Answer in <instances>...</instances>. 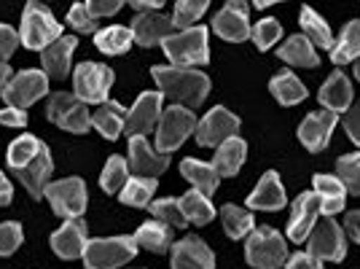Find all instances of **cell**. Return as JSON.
Instances as JSON below:
<instances>
[{
  "mask_svg": "<svg viewBox=\"0 0 360 269\" xmlns=\"http://www.w3.org/2000/svg\"><path fill=\"white\" fill-rule=\"evenodd\" d=\"M19 46V32L8 25H0V60H8Z\"/></svg>",
  "mask_w": 360,
  "mask_h": 269,
  "instance_id": "cell-46",
  "label": "cell"
},
{
  "mask_svg": "<svg viewBox=\"0 0 360 269\" xmlns=\"http://www.w3.org/2000/svg\"><path fill=\"white\" fill-rule=\"evenodd\" d=\"M237 132H240V119H237L231 111H226L224 105H218V108H212L210 113L196 124L194 134L199 146H205V149H218L221 143L237 137Z\"/></svg>",
  "mask_w": 360,
  "mask_h": 269,
  "instance_id": "cell-11",
  "label": "cell"
},
{
  "mask_svg": "<svg viewBox=\"0 0 360 269\" xmlns=\"http://www.w3.org/2000/svg\"><path fill=\"white\" fill-rule=\"evenodd\" d=\"M153 81L159 84V92L175 100L178 105H202V100L210 94V78L194 68H153Z\"/></svg>",
  "mask_w": 360,
  "mask_h": 269,
  "instance_id": "cell-1",
  "label": "cell"
},
{
  "mask_svg": "<svg viewBox=\"0 0 360 269\" xmlns=\"http://www.w3.org/2000/svg\"><path fill=\"white\" fill-rule=\"evenodd\" d=\"M11 78H14V75H11V68H8L6 62H0V97H3V92H6Z\"/></svg>",
  "mask_w": 360,
  "mask_h": 269,
  "instance_id": "cell-54",
  "label": "cell"
},
{
  "mask_svg": "<svg viewBox=\"0 0 360 269\" xmlns=\"http://www.w3.org/2000/svg\"><path fill=\"white\" fill-rule=\"evenodd\" d=\"M269 89L283 105H296L307 97V87L301 84V78L293 73H288V70H283V73H277L271 78Z\"/></svg>",
  "mask_w": 360,
  "mask_h": 269,
  "instance_id": "cell-33",
  "label": "cell"
},
{
  "mask_svg": "<svg viewBox=\"0 0 360 269\" xmlns=\"http://www.w3.org/2000/svg\"><path fill=\"white\" fill-rule=\"evenodd\" d=\"M248 208L250 210H283L285 208V192L277 173H266L258 180L250 196H248Z\"/></svg>",
  "mask_w": 360,
  "mask_h": 269,
  "instance_id": "cell-24",
  "label": "cell"
},
{
  "mask_svg": "<svg viewBox=\"0 0 360 269\" xmlns=\"http://www.w3.org/2000/svg\"><path fill=\"white\" fill-rule=\"evenodd\" d=\"M339 180L345 183L347 194H360V151L358 154H347L336 162Z\"/></svg>",
  "mask_w": 360,
  "mask_h": 269,
  "instance_id": "cell-42",
  "label": "cell"
},
{
  "mask_svg": "<svg viewBox=\"0 0 360 269\" xmlns=\"http://www.w3.org/2000/svg\"><path fill=\"white\" fill-rule=\"evenodd\" d=\"M245 154H248L245 140H242V137H231V140H226V143H221V146L215 149V156H212L210 165L218 170V175L231 178V175L240 173L242 162H245Z\"/></svg>",
  "mask_w": 360,
  "mask_h": 269,
  "instance_id": "cell-26",
  "label": "cell"
},
{
  "mask_svg": "<svg viewBox=\"0 0 360 269\" xmlns=\"http://www.w3.org/2000/svg\"><path fill=\"white\" fill-rule=\"evenodd\" d=\"M44 196L51 202V210L65 221H75L86 210V186L81 178H62L46 186Z\"/></svg>",
  "mask_w": 360,
  "mask_h": 269,
  "instance_id": "cell-9",
  "label": "cell"
},
{
  "mask_svg": "<svg viewBox=\"0 0 360 269\" xmlns=\"http://www.w3.org/2000/svg\"><path fill=\"white\" fill-rule=\"evenodd\" d=\"M140 248H146L150 254H165L167 248L172 245V234H169V226H165L162 221H146V224L137 229L132 234Z\"/></svg>",
  "mask_w": 360,
  "mask_h": 269,
  "instance_id": "cell-31",
  "label": "cell"
},
{
  "mask_svg": "<svg viewBox=\"0 0 360 269\" xmlns=\"http://www.w3.org/2000/svg\"><path fill=\"white\" fill-rule=\"evenodd\" d=\"M78 41L73 35H62L60 41L44 49L41 51V65H44V73L51 75V78H65L70 73V60H73V51Z\"/></svg>",
  "mask_w": 360,
  "mask_h": 269,
  "instance_id": "cell-22",
  "label": "cell"
},
{
  "mask_svg": "<svg viewBox=\"0 0 360 269\" xmlns=\"http://www.w3.org/2000/svg\"><path fill=\"white\" fill-rule=\"evenodd\" d=\"M153 192H156V180L150 178H129L127 180V186L121 189L119 199L124 205H132V208H146L150 205V199H153Z\"/></svg>",
  "mask_w": 360,
  "mask_h": 269,
  "instance_id": "cell-38",
  "label": "cell"
},
{
  "mask_svg": "<svg viewBox=\"0 0 360 269\" xmlns=\"http://www.w3.org/2000/svg\"><path fill=\"white\" fill-rule=\"evenodd\" d=\"M345 130H347V134H349V140L360 149V103L352 105L345 113Z\"/></svg>",
  "mask_w": 360,
  "mask_h": 269,
  "instance_id": "cell-48",
  "label": "cell"
},
{
  "mask_svg": "<svg viewBox=\"0 0 360 269\" xmlns=\"http://www.w3.org/2000/svg\"><path fill=\"white\" fill-rule=\"evenodd\" d=\"M127 162H129V170H135L137 178L156 180L169 167V156L150 149L146 137H129V159Z\"/></svg>",
  "mask_w": 360,
  "mask_h": 269,
  "instance_id": "cell-16",
  "label": "cell"
},
{
  "mask_svg": "<svg viewBox=\"0 0 360 269\" xmlns=\"http://www.w3.org/2000/svg\"><path fill=\"white\" fill-rule=\"evenodd\" d=\"M355 75H358V81H360V60L355 62Z\"/></svg>",
  "mask_w": 360,
  "mask_h": 269,
  "instance_id": "cell-55",
  "label": "cell"
},
{
  "mask_svg": "<svg viewBox=\"0 0 360 269\" xmlns=\"http://www.w3.org/2000/svg\"><path fill=\"white\" fill-rule=\"evenodd\" d=\"M46 94H49V75L44 70H22L8 81V87L3 92V100L11 108L25 111L27 105L38 103Z\"/></svg>",
  "mask_w": 360,
  "mask_h": 269,
  "instance_id": "cell-12",
  "label": "cell"
},
{
  "mask_svg": "<svg viewBox=\"0 0 360 269\" xmlns=\"http://www.w3.org/2000/svg\"><path fill=\"white\" fill-rule=\"evenodd\" d=\"M135 14H148V11H162V0H153V3H146V0H135L129 3Z\"/></svg>",
  "mask_w": 360,
  "mask_h": 269,
  "instance_id": "cell-52",
  "label": "cell"
},
{
  "mask_svg": "<svg viewBox=\"0 0 360 269\" xmlns=\"http://www.w3.org/2000/svg\"><path fill=\"white\" fill-rule=\"evenodd\" d=\"M336 113H330V111H317V113H309L307 119L301 121L299 127V140L307 146V149L317 154V151H323L328 146L330 134L336 130Z\"/></svg>",
  "mask_w": 360,
  "mask_h": 269,
  "instance_id": "cell-19",
  "label": "cell"
},
{
  "mask_svg": "<svg viewBox=\"0 0 360 269\" xmlns=\"http://www.w3.org/2000/svg\"><path fill=\"white\" fill-rule=\"evenodd\" d=\"M330 60L336 62V65H347V62L360 60V22L358 19H352L345 30H342L339 41H333Z\"/></svg>",
  "mask_w": 360,
  "mask_h": 269,
  "instance_id": "cell-30",
  "label": "cell"
},
{
  "mask_svg": "<svg viewBox=\"0 0 360 269\" xmlns=\"http://www.w3.org/2000/svg\"><path fill=\"white\" fill-rule=\"evenodd\" d=\"M11 196H14V189H11L8 178L0 173V208H3V205H8V202H11Z\"/></svg>",
  "mask_w": 360,
  "mask_h": 269,
  "instance_id": "cell-53",
  "label": "cell"
},
{
  "mask_svg": "<svg viewBox=\"0 0 360 269\" xmlns=\"http://www.w3.org/2000/svg\"><path fill=\"white\" fill-rule=\"evenodd\" d=\"M46 116L54 121L57 127L68 130V132H75V134L89 132V127H91L89 108L81 103L75 94H70V92H54V94H49Z\"/></svg>",
  "mask_w": 360,
  "mask_h": 269,
  "instance_id": "cell-8",
  "label": "cell"
},
{
  "mask_svg": "<svg viewBox=\"0 0 360 269\" xmlns=\"http://www.w3.org/2000/svg\"><path fill=\"white\" fill-rule=\"evenodd\" d=\"M62 38V25L41 3H27L19 27V44L32 51H44Z\"/></svg>",
  "mask_w": 360,
  "mask_h": 269,
  "instance_id": "cell-2",
  "label": "cell"
},
{
  "mask_svg": "<svg viewBox=\"0 0 360 269\" xmlns=\"http://www.w3.org/2000/svg\"><path fill=\"white\" fill-rule=\"evenodd\" d=\"M124 121H127V111L119 103H113V100L103 103L91 116V124L97 127V132L108 137V140H116L124 132Z\"/></svg>",
  "mask_w": 360,
  "mask_h": 269,
  "instance_id": "cell-28",
  "label": "cell"
},
{
  "mask_svg": "<svg viewBox=\"0 0 360 269\" xmlns=\"http://www.w3.org/2000/svg\"><path fill=\"white\" fill-rule=\"evenodd\" d=\"M86 224L81 218L75 221H65V224L51 234V251L60 256V258H84V251H86Z\"/></svg>",
  "mask_w": 360,
  "mask_h": 269,
  "instance_id": "cell-18",
  "label": "cell"
},
{
  "mask_svg": "<svg viewBox=\"0 0 360 269\" xmlns=\"http://www.w3.org/2000/svg\"><path fill=\"white\" fill-rule=\"evenodd\" d=\"M207 6H210L207 0H180V3H175V14H172L175 32L196 27V22L207 11Z\"/></svg>",
  "mask_w": 360,
  "mask_h": 269,
  "instance_id": "cell-40",
  "label": "cell"
},
{
  "mask_svg": "<svg viewBox=\"0 0 360 269\" xmlns=\"http://www.w3.org/2000/svg\"><path fill=\"white\" fill-rule=\"evenodd\" d=\"M167 60L175 62V68H196L210 60V46H207V30L191 27V30L172 32L165 44Z\"/></svg>",
  "mask_w": 360,
  "mask_h": 269,
  "instance_id": "cell-3",
  "label": "cell"
},
{
  "mask_svg": "<svg viewBox=\"0 0 360 269\" xmlns=\"http://www.w3.org/2000/svg\"><path fill=\"white\" fill-rule=\"evenodd\" d=\"M345 229H347V234H349V237L360 245V210L347 213V215H345Z\"/></svg>",
  "mask_w": 360,
  "mask_h": 269,
  "instance_id": "cell-51",
  "label": "cell"
},
{
  "mask_svg": "<svg viewBox=\"0 0 360 269\" xmlns=\"http://www.w3.org/2000/svg\"><path fill=\"white\" fill-rule=\"evenodd\" d=\"M178 202H180V210H183V215H186V221H188V224L205 226L215 218V208H212L210 196L199 194L196 189L194 192H186Z\"/></svg>",
  "mask_w": 360,
  "mask_h": 269,
  "instance_id": "cell-32",
  "label": "cell"
},
{
  "mask_svg": "<svg viewBox=\"0 0 360 269\" xmlns=\"http://www.w3.org/2000/svg\"><path fill=\"white\" fill-rule=\"evenodd\" d=\"M245 256L248 264L253 269H277L288 261V245L283 234L271 226H261L250 232V237L245 242Z\"/></svg>",
  "mask_w": 360,
  "mask_h": 269,
  "instance_id": "cell-4",
  "label": "cell"
},
{
  "mask_svg": "<svg viewBox=\"0 0 360 269\" xmlns=\"http://www.w3.org/2000/svg\"><path fill=\"white\" fill-rule=\"evenodd\" d=\"M212 30L218 32L229 44H240L250 38V19H248V3H226L224 11H218L212 19Z\"/></svg>",
  "mask_w": 360,
  "mask_h": 269,
  "instance_id": "cell-15",
  "label": "cell"
},
{
  "mask_svg": "<svg viewBox=\"0 0 360 269\" xmlns=\"http://www.w3.org/2000/svg\"><path fill=\"white\" fill-rule=\"evenodd\" d=\"M22 226L16 224V221H6V224H0V256H11L22 245Z\"/></svg>",
  "mask_w": 360,
  "mask_h": 269,
  "instance_id": "cell-45",
  "label": "cell"
},
{
  "mask_svg": "<svg viewBox=\"0 0 360 269\" xmlns=\"http://www.w3.org/2000/svg\"><path fill=\"white\" fill-rule=\"evenodd\" d=\"M288 269H323V261L309 254H293L288 258Z\"/></svg>",
  "mask_w": 360,
  "mask_h": 269,
  "instance_id": "cell-49",
  "label": "cell"
},
{
  "mask_svg": "<svg viewBox=\"0 0 360 269\" xmlns=\"http://www.w3.org/2000/svg\"><path fill=\"white\" fill-rule=\"evenodd\" d=\"M320 213H323V208H320V199H317L315 192H304L301 196H296L290 221H288V237H290V242H307L309 232L320 221Z\"/></svg>",
  "mask_w": 360,
  "mask_h": 269,
  "instance_id": "cell-14",
  "label": "cell"
},
{
  "mask_svg": "<svg viewBox=\"0 0 360 269\" xmlns=\"http://www.w3.org/2000/svg\"><path fill=\"white\" fill-rule=\"evenodd\" d=\"M320 103L326 105V111L336 113V116L347 113L352 108V84H349V78L342 70L328 75V81L320 89Z\"/></svg>",
  "mask_w": 360,
  "mask_h": 269,
  "instance_id": "cell-23",
  "label": "cell"
},
{
  "mask_svg": "<svg viewBox=\"0 0 360 269\" xmlns=\"http://www.w3.org/2000/svg\"><path fill=\"white\" fill-rule=\"evenodd\" d=\"M27 124V113L25 111H19V108H11V105H6V108H0V127H25Z\"/></svg>",
  "mask_w": 360,
  "mask_h": 269,
  "instance_id": "cell-47",
  "label": "cell"
},
{
  "mask_svg": "<svg viewBox=\"0 0 360 269\" xmlns=\"http://www.w3.org/2000/svg\"><path fill=\"white\" fill-rule=\"evenodd\" d=\"M315 194L320 199V208H323V213L328 218H333L336 213L345 210L347 189L339 178H333V175H315Z\"/></svg>",
  "mask_w": 360,
  "mask_h": 269,
  "instance_id": "cell-25",
  "label": "cell"
},
{
  "mask_svg": "<svg viewBox=\"0 0 360 269\" xmlns=\"http://www.w3.org/2000/svg\"><path fill=\"white\" fill-rule=\"evenodd\" d=\"M73 94L84 105L108 103V92L113 87V70L97 62H81L73 73Z\"/></svg>",
  "mask_w": 360,
  "mask_h": 269,
  "instance_id": "cell-7",
  "label": "cell"
},
{
  "mask_svg": "<svg viewBox=\"0 0 360 269\" xmlns=\"http://www.w3.org/2000/svg\"><path fill=\"white\" fill-rule=\"evenodd\" d=\"M196 116L183 108V105H169L162 111V119L156 127V149L159 154H172L175 149H180L183 140H188V134L196 132Z\"/></svg>",
  "mask_w": 360,
  "mask_h": 269,
  "instance_id": "cell-6",
  "label": "cell"
},
{
  "mask_svg": "<svg viewBox=\"0 0 360 269\" xmlns=\"http://www.w3.org/2000/svg\"><path fill=\"white\" fill-rule=\"evenodd\" d=\"M148 210L153 213L156 221H162V224L169 226V229H183V226L188 224L186 215H183V210H180L178 199H156V202L148 205Z\"/></svg>",
  "mask_w": 360,
  "mask_h": 269,
  "instance_id": "cell-41",
  "label": "cell"
},
{
  "mask_svg": "<svg viewBox=\"0 0 360 269\" xmlns=\"http://www.w3.org/2000/svg\"><path fill=\"white\" fill-rule=\"evenodd\" d=\"M175 32L172 16H165L162 11H148V14H137L132 22V35L140 46H156L165 44L167 38Z\"/></svg>",
  "mask_w": 360,
  "mask_h": 269,
  "instance_id": "cell-20",
  "label": "cell"
},
{
  "mask_svg": "<svg viewBox=\"0 0 360 269\" xmlns=\"http://www.w3.org/2000/svg\"><path fill=\"white\" fill-rule=\"evenodd\" d=\"M180 173H183V178L188 180L191 186H194L199 194L210 196L215 189H218V170L207 162H199V159H183L180 162Z\"/></svg>",
  "mask_w": 360,
  "mask_h": 269,
  "instance_id": "cell-27",
  "label": "cell"
},
{
  "mask_svg": "<svg viewBox=\"0 0 360 269\" xmlns=\"http://www.w3.org/2000/svg\"><path fill=\"white\" fill-rule=\"evenodd\" d=\"M169 264L172 269H215V256L202 239L188 234L172 245Z\"/></svg>",
  "mask_w": 360,
  "mask_h": 269,
  "instance_id": "cell-17",
  "label": "cell"
},
{
  "mask_svg": "<svg viewBox=\"0 0 360 269\" xmlns=\"http://www.w3.org/2000/svg\"><path fill=\"white\" fill-rule=\"evenodd\" d=\"M280 35H283V27H280L277 19H261L255 27H250V38H253V44L261 51L271 49V46L280 41Z\"/></svg>",
  "mask_w": 360,
  "mask_h": 269,
  "instance_id": "cell-43",
  "label": "cell"
},
{
  "mask_svg": "<svg viewBox=\"0 0 360 269\" xmlns=\"http://www.w3.org/2000/svg\"><path fill=\"white\" fill-rule=\"evenodd\" d=\"M135 44V35L129 27H105L94 35V46L103 51V54H124L129 51V46Z\"/></svg>",
  "mask_w": 360,
  "mask_h": 269,
  "instance_id": "cell-36",
  "label": "cell"
},
{
  "mask_svg": "<svg viewBox=\"0 0 360 269\" xmlns=\"http://www.w3.org/2000/svg\"><path fill=\"white\" fill-rule=\"evenodd\" d=\"M86 8H89V14L94 16V19H100V16L116 14V11L121 8V3H103V0H91V3H86Z\"/></svg>",
  "mask_w": 360,
  "mask_h": 269,
  "instance_id": "cell-50",
  "label": "cell"
},
{
  "mask_svg": "<svg viewBox=\"0 0 360 269\" xmlns=\"http://www.w3.org/2000/svg\"><path fill=\"white\" fill-rule=\"evenodd\" d=\"M162 103H165L162 92H143L137 97V103L127 111L124 132L129 137H146L162 119Z\"/></svg>",
  "mask_w": 360,
  "mask_h": 269,
  "instance_id": "cell-13",
  "label": "cell"
},
{
  "mask_svg": "<svg viewBox=\"0 0 360 269\" xmlns=\"http://www.w3.org/2000/svg\"><path fill=\"white\" fill-rule=\"evenodd\" d=\"M51 173H54V159H51L49 149L44 146V151L32 159L30 165L22 167V170H16V178L25 183V189L30 192L32 199H41L44 192H46V186H49Z\"/></svg>",
  "mask_w": 360,
  "mask_h": 269,
  "instance_id": "cell-21",
  "label": "cell"
},
{
  "mask_svg": "<svg viewBox=\"0 0 360 269\" xmlns=\"http://www.w3.org/2000/svg\"><path fill=\"white\" fill-rule=\"evenodd\" d=\"M307 242H309V256H315L317 261H342L347 254L345 229L328 215L317 221Z\"/></svg>",
  "mask_w": 360,
  "mask_h": 269,
  "instance_id": "cell-10",
  "label": "cell"
},
{
  "mask_svg": "<svg viewBox=\"0 0 360 269\" xmlns=\"http://www.w3.org/2000/svg\"><path fill=\"white\" fill-rule=\"evenodd\" d=\"M127 180H129V162L121 159V156H110L105 162L103 175H100V186L105 189L108 194H116V192L121 194V189L127 186Z\"/></svg>",
  "mask_w": 360,
  "mask_h": 269,
  "instance_id": "cell-39",
  "label": "cell"
},
{
  "mask_svg": "<svg viewBox=\"0 0 360 269\" xmlns=\"http://www.w3.org/2000/svg\"><path fill=\"white\" fill-rule=\"evenodd\" d=\"M137 256V242L132 237L89 239L84 251L86 269H121Z\"/></svg>",
  "mask_w": 360,
  "mask_h": 269,
  "instance_id": "cell-5",
  "label": "cell"
},
{
  "mask_svg": "<svg viewBox=\"0 0 360 269\" xmlns=\"http://www.w3.org/2000/svg\"><path fill=\"white\" fill-rule=\"evenodd\" d=\"M277 54H280V60H285L288 65H296V68H317L320 65L315 46L309 44L304 35L288 38L285 44L277 49Z\"/></svg>",
  "mask_w": 360,
  "mask_h": 269,
  "instance_id": "cell-29",
  "label": "cell"
},
{
  "mask_svg": "<svg viewBox=\"0 0 360 269\" xmlns=\"http://www.w3.org/2000/svg\"><path fill=\"white\" fill-rule=\"evenodd\" d=\"M68 25H70L73 30L84 32V35H89V32L97 30V19L89 14L86 3H75L73 8L68 11Z\"/></svg>",
  "mask_w": 360,
  "mask_h": 269,
  "instance_id": "cell-44",
  "label": "cell"
},
{
  "mask_svg": "<svg viewBox=\"0 0 360 269\" xmlns=\"http://www.w3.org/2000/svg\"><path fill=\"white\" fill-rule=\"evenodd\" d=\"M44 151V143L35 137V134H22V137H16L14 143L8 146V154H6V159H8V167L11 170H22V167H27Z\"/></svg>",
  "mask_w": 360,
  "mask_h": 269,
  "instance_id": "cell-34",
  "label": "cell"
},
{
  "mask_svg": "<svg viewBox=\"0 0 360 269\" xmlns=\"http://www.w3.org/2000/svg\"><path fill=\"white\" fill-rule=\"evenodd\" d=\"M221 218H224L226 234H229L231 239L250 237V232L255 229L253 213H248L245 208H237V205H224V210H221Z\"/></svg>",
  "mask_w": 360,
  "mask_h": 269,
  "instance_id": "cell-35",
  "label": "cell"
},
{
  "mask_svg": "<svg viewBox=\"0 0 360 269\" xmlns=\"http://www.w3.org/2000/svg\"><path fill=\"white\" fill-rule=\"evenodd\" d=\"M301 27H304V38L312 46H320V49H333V35H330V27L326 25V19L312 11V8H301Z\"/></svg>",
  "mask_w": 360,
  "mask_h": 269,
  "instance_id": "cell-37",
  "label": "cell"
}]
</instances>
